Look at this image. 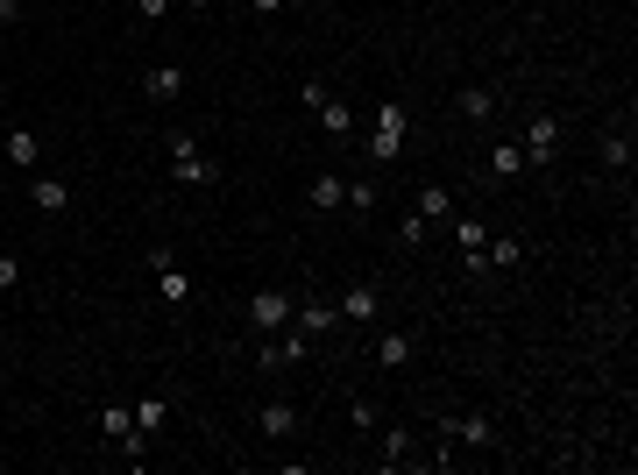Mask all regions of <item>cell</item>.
<instances>
[{
  "mask_svg": "<svg viewBox=\"0 0 638 475\" xmlns=\"http://www.w3.org/2000/svg\"><path fill=\"white\" fill-rule=\"evenodd\" d=\"M164 149H171V178H178V185H192V192H199V185H220V164H213V156H206L185 128H171Z\"/></svg>",
  "mask_w": 638,
  "mask_h": 475,
  "instance_id": "cell-1",
  "label": "cell"
},
{
  "mask_svg": "<svg viewBox=\"0 0 638 475\" xmlns=\"http://www.w3.org/2000/svg\"><path fill=\"white\" fill-rule=\"evenodd\" d=\"M405 135H412V114L397 107V100H383V107H376V135H369V164H376V171H383V164H397Z\"/></svg>",
  "mask_w": 638,
  "mask_h": 475,
  "instance_id": "cell-2",
  "label": "cell"
},
{
  "mask_svg": "<svg viewBox=\"0 0 638 475\" xmlns=\"http://www.w3.org/2000/svg\"><path fill=\"white\" fill-rule=\"evenodd\" d=\"M440 440H447V447H483V454H490V447H504V433H497V419H490V412L440 419Z\"/></svg>",
  "mask_w": 638,
  "mask_h": 475,
  "instance_id": "cell-3",
  "label": "cell"
},
{
  "mask_svg": "<svg viewBox=\"0 0 638 475\" xmlns=\"http://www.w3.org/2000/svg\"><path fill=\"white\" fill-rule=\"evenodd\" d=\"M291 312H298V298H291L284 284H263V291L249 298V327H256V334H277V327H291Z\"/></svg>",
  "mask_w": 638,
  "mask_h": 475,
  "instance_id": "cell-4",
  "label": "cell"
},
{
  "mask_svg": "<svg viewBox=\"0 0 638 475\" xmlns=\"http://www.w3.org/2000/svg\"><path fill=\"white\" fill-rule=\"evenodd\" d=\"M100 433H107L128 461H142V454H149V433L135 426V405H107V412H100Z\"/></svg>",
  "mask_w": 638,
  "mask_h": 475,
  "instance_id": "cell-5",
  "label": "cell"
},
{
  "mask_svg": "<svg viewBox=\"0 0 638 475\" xmlns=\"http://www.w3.org/2000/svg\"><path fill=\"white\" fill-rule=\"evenodd\" d=\"M518 149H525V164H539V171H546V164H553V149H561V114H532Z\"/></svg>",
  "mask_w": 638,
  "mask_h": 475,
  "instance_id": "cell-6",
  "label": "cell"
},
{
  "mask_svg": "<svg viewBox=\"0 0 638 475\" xmlns=\"http://www.w3.org/2000/svg\"><path fill=\"white\" fill-rule=\"evenodd\" d=\"M305 348H312V341H305L298 327H277V334H263L256 362H263V369H291V362H305Z\"/></svg>",
  "mask_w": 638,
  "mask_h": 475,
  "instance_id": "cell-7",
  "label": "cell"
},
{
  "mask_svg": "<svg viewBox=\"0 0 638 475\" xmlns=\"http://www.w3.org/2000/svg\"><path fill=\"white\" fill-rule=\"evenodd\" d=\"M447 227H454V242H461V263H468L475 277H483V270H490V263H483V242H490V220H475V213H454Z\"/></svg>",
  "mask_w": 638,
  "mask_h": 475,
  "instance_id": "cell-8",
  "label": "cell"
},
{
  "mask_svg": "<svg viewBox=\"0 0 638 475\" xmlns=\"http://www.w3.org/2000/svg\"><path fill=\"white\" fill-rule=\"evenodd\" d=\"M149 270H156V291H164V305H185V298H192V277L171 263V249H149Z\"/></svg>",
  "mask_w": 638,
  "mask_h": 475,
  "instance_id": "cell-9",
  "label": "cell"
},
{
  "mask_svg": "<svg viewBox=\"0 0 638 475\" xmlns=\"http://www.w3.org/2000/svg\"><path fill=\"white\" fill-rule=\"evenodd\" d=\"M334 312H341V320H348V327H369V320H376V312H383V291H376V284H348Z\"/></svg>",
  "mask_w": 638,
  "mask_h": 475,
  "instance_id": "cell-10",
  "label": "cell"
},
{
  "mask_svg": "<svg viewBox=\"0 0 638 475\" xmlns=\"http://www.w3.org/2000/svg\"><path fill=\"white\" fill-rule=\"evenodd\" d=\"M142 93H149L156 107H171V100L185 93V64H149V71H142Z\"/></svg>",
  "mask_w": 638,
  "mask_h": 475,
  "instance_id": "cell-11",
  "label": "cell"
},
{
  "mask_svg": "<svg viewBox=\"0 0 638 475\" xmlns=\"http://www.w3.org/2000/svg\"><path fill=\"white\" fill-rule=\"evenodd\" d=\"M291 327H298V334L312 341V334H334V327H341V312H334L327 298H298V312H291Z\"/></svg>",
  "mask_w": 638,
  "mask_h": 475,
  "instance_id": "cell-12",
  "label": "cell"
},
{
  "mask_svg": "<svg viewBox=\"0 0 638 475\" xmlns=\"http://www.w3.org/2000/svg\"><path fill=\"white\" fill-rule=\"evenodd\" d=\"M412 213H419L426 227H447V220H454V192H447V185H419V206H412Z\"/></svg>",
  "mask_w": 638,
  "mask_h": 475,
  "instance_id": "cell-13",
  "label": "cell"
},
{
  "mask_svg": "<svg viewBox=\"0 0 638 475\" xmlns=\"http://www.w3.org/2000/svg\"><path fill=\"white\" fill-rule=\"evenodd\" d=\"M341 199H348V185H341V171H319V178L305 185V206H312V213H334Z\"/></svg>",
  "mask_w": 638,
  "mask_h": 475,
  "instance_id": "cell-14",
  "label": "cell"
},
{
  "mask_svg": "<svg viewBox=\"0 0 638 475\" xmlns=\"http://www.w3.org/2000/svg\"><path fill=\"white\" fill-rule=\"evenodd\" d=\"M412 454H419L412 426H383V468H412Z\"/></svg>",
  "mask_w": 638,
  "mask_h": 475,
  "instance_id": "cell-15",
  "label": "cell"
},
{
  "mask_svg": "<svg viewBox=\"0 0 638 475\" xmlns=\"http://www.w3.org/2000/svg\"><path fill=\"white\" fill-rule=\"evenodd\" d=\"M454 114H461V121H490V114H497V86H461V93H454Z\"/></svg>",
  "mask_w": 638,
  "mask_h": 475,
  "instance_id": "cell-16",
  "label": "cell"
},
{
  "mask_svg": "<svg viewBox=\"0 0 638 475\" xmlns=\"http://www.w3.org/2000/svg\"><path fill=\"white\" fill-rule=\"evenodd\" d=\"M8 164L15 171H36L43 164V135L36 128H8Z\"/></svg>",
  "mask_w": 638,
  "mask_h": 475,
  "instance_id": "cell-17",
  "label": "cell"
},
{
  "mask_svg": "<svg viewBox=\"0 0 638 475\" xmlns=\"http://www.w3.org/2000/svg\"><path fill=\"white\" fill-rule=\"evenodd\" d=\"M29 199H36V213H50V220H57V213H71V185H64V178H36V185H29Z\"/></svg>",
  "mask_w": 638,
  "mask_h": 475,
  "instance_id": "cell-18",
  "label": "cell"
},
{
  "mask_svg": "<svg viewBox=\"0 0 638 475\" xmlns=\"http://www.w3.org/2000/svg\"><path fill=\"white\" fill-rule=\"evenodd\" d=\"M596 156H603V171H631V128H603Z\"/></svg>",
  "mask_w": 638,
  "mask_h": 475,
  "instance_id": "cell-19",
  "label": "cell"
},
{
  "mask_svg": "<svg viewBox=\"0 0 638 475\" xmlns=\"http://www.w3.org/2000/svg\"><path fill=\"white\" fill-rule=\"evenodd\" d=\"M483 263L518 270V263H525V242H518V234H490V242H483Z\"/></svg>",
  "mask_w": 638,
  "mask_h": 475,
  "instance_id": "cell-20",
  "label": "cell"
},
{
  "mask_svg": "<svg viewBox=\"0 0 638 475\" xmlns=\"http://www.w3.org/2000/svg\"><path fill=\"white\" fill-rule=\"evenodd\" d=\"M256 426H263V440H291L298 433V405H263Z\"/></svg>",
  "mask_w": 638,
  "mask_h": 475,
  "instance_id": "cell-21",
  "label": "cell"
},
{
  "mask_svg": "<svg viewBox=\"0 0 638 475\" xmlns=\"http://www.w3.org/2000/svg\"><path fill=\"white\" fill-rule=\"evenodd\" d=\"M518 171H532L525 149L518 142H490V178H518Z\"/></svg>",
  "mask_w": 638,
  "mask_h": 475,
  "instance_id": "cell-22",
  "label": "cell"
},
{
  "mask_svg": "<svg viewBox=\"0 0 638 475\" xmlns=\"http://www.w3.org/2000/svg\"><path fill=\"white\" fill-rule=\"evenodd\" d=\"M312 114H319V128H327V135H348V128H355V107H348V100H334V93L319 100Z\"/></svg>",
  "mask_w": 638,
  "mask_h": 475,
  "instance_id": "cell-23",
  "label": "cell"
},
{
  "mask_svg": "<svg viewBox=\"0 0 638 475\" xmlns=\"http://www.w3.org/2000/svg\"><path fill=\"white\" fill-rule=\"evenodd\" d=\"M412 348H419L412 334H383V341H376V362H383V369H405V362H412Z\"/></svg>",
  "mask_w": 638,
  "mask_h": 475,
  "instance_id": "cell-24",
  "label": "cell"
},
{
  "mask_svg": "<svg viewBox=\"0 0 638 475\" xmlns=\"http://www.w3.org/2000/svg\"><path fill=\"white\" fill-rule=\"evenodd\" d=\"M341 206H348V213H376V206H383V185H376V178H355Z\"/></svg>",
  "mask_w": 638,
  "mask_h": 475,
  "instance_id": "cell-25",
  "label": "cell"
},
{
  "mask_svg": "<svg viewBox=\"0 0 638 475\" xmlns=\"http://www.w3.org/2000/svg\"><path fill=\"white\" fill-rule=\"evenodd\" d=\"M164 419H171L164 398H142V405H135V426H142V433H164Z\"/></svg>",
  "mask_w": 638,
  "mask_h": 475,
  "instance_id": "cell-26",
  "label": "cell"
},
{
  "mask_svg": "<svg viewBox=\"0 0 638 475\" xmlns=\"http://www.w3.org/2000/svg\"><path fill=\"white\" fill-rule=\"evenodd\" d=\"M348 419H355V433H376V426H383V412H376V398H355V405H348Z\"/></svg>",
  "mask_w": 638,
  "mask_h": 475,
  "instance_id": "cell-27",
  "label": "cell"
},
{
  "mask_svg": "<svg viewBox=\"0 0 638 475\" xmlns=\"http://www.w3.org/2000/svg\"><path fill=\"white\" fill-rule=\"evenodd\" d=\"M178 8V0H135V22H164Z\"/></svg>",
  "mask_w": 638,
  "mask_h": 475,
  "instance_id": "cell-28",
  "label": "cell"
},
{
  "mask_svg": "<svg viewBox=\"0 0 638 475\" xmlns=\"http://www.w3.org/2000/svg\"><path fill=\"white\" fill-rule=\"evenodd\" d=\"M15 284H22V256L0 249V291H15Z\"/></svg>",
  "mask_w": 638,
  "mask_h": 475,
  "instance_id": "cell-29",
  "label": "cell"
},
{
  "mask_svg": "<svg viewBox=\"0 0 638 475\" xmlns=\"http://www.w3.org/2000/svg\"><path fill=\"white\" fill-rule=\"evenodd\" d=\"M242 8H256V15H277V8H284V0H242Z\"/></svg>",
  "mask_w": 638,
  "mask_h": 475,
  "instance_id": "cell-30",
  "label": "cell"
},
{
  "mask_svg": "<svg viewBox=\"0 0 638 475\" xmlns=\"http://www.w3.org/2000/svg\"><path fill=\"white\" fill-rule=\"evenodd\" d=\"M178 8H192V15H199V8H213V0H178Z\"/></svg>",
  "mask_w": 638,
  "mask_h": 475,
  "instance_id": "cell-31",
  "label": "cell"
}]
</instances>
